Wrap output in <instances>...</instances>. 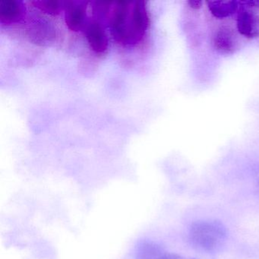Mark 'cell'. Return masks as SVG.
Listing matches in <instances>:
<instances>
[{
    "instance_id": "7c38bea8",
    "label": "cell",
    "mask_w": 259,
    "mask_h": 259,
    "mask_svg": "<svg viewBox=\"0 0 259 259\" xmlns=\"http://www.w3.org/2000/svg\"><path fill=\"white\" fill-rule=\"evenodd\" d=\"M159 259H182L181 256L176 253H163Z\"/></svg>"
},
{
    "instance_id": "5b68a950",
    "label": "cell",
    "mask_w": 259,
    "mask_h": 259,
    "mask_svg": "<svg viewBox=\"0 0 259 259\" xmlns=\"http://www.w3.org/2000/svg\"><path fill=\"white\" fill-rule=\"evenodd\" d=\"M236 29L240 35L248 39L259 37V16L254 10L239 7Z\"/></svg>"
},
{
    "instance_id": "3957f363",
    "label": "cell",
    "mask_w": 259,
    "mask_h": 259,
    "mask_svg": "<svg viewBox=\"0 0 259 259\" xmlns=\"http://www.w3.org/2000/svg\"><path fill=\"white\" fill-rule=\"evenodd\" d=\"M82 31L92 51L97 54H104L107 51L108 37L104 25L99 19L97 18L88 19Z\"/></svg>"
},
{
    "instance_id": "8992f818",
    "label": "cell",
    "mask_w": 259,
    "mask_h": 259,
    "mask_svg": "<svg viewBox=\"0 0 259 259\" xmlns=\"http://www.w3.org/2000/svg\"><path fill=\"white\" fill-rule=\"evenodd\" d=\"M213 48L222 54H232L237 48V37L230 27L221 26L215 31L212 40Z\"/></svg>"
},
{
    "instance_id": "4fadbf2b",
    "label": "cell",
    "mask_w": 259,
    "mask_h": 259,
    "mask_svg": "<svg viewBox=\"0 0 259 259\" xmlns=\"http://www.w3.org/2000/svg\"><path fill=\"white\" fill-rule=\"evenodd\" d=\"M258 185H259V180H258Z\"/></svg>"
},
{
    "instance_id": "6da1fadb",
    "label": "cell",
    "mask_w": 259,
    "mask_h": 259,
    "mask_svg": "<svg viewBox=\"0 0 259 259\" xmlns=\"http://www.w3.org/2000/svg\"><path fill=\"white\" fill-rule=\"evenodd\" d=\"M108 16L112 35L121 45L139 43L149 27V15L144 1L113 2Z\"/></svg>"
},
{
    "instance_id": "30bf717a",
    "label": "cell",
    "mask_w": 259,
    "mask_h": 259,
    "mask_svg": "<svg viewBox=\"0 0 259 259\" xmlns=\"http://www.w3.org/2000/svg\"><path fill=\"white\" fill-rule=\"evenodd\" d=\"M239 6L243 8L257 11L259 10V0H245L239 2Z\"/></svg>"
},
{
    "instance_id": "8fae6325",
    "label": "cell",
    "mask_w": 259,
    "mask_h": 259,
    "mask_svg": "<svg viewBox=\"0 0 259 259\" xmlns=\"http://www.w3.org/2000/svg\"><path fill=\"white\" fill-rule=\"evenodd\" d=\"M203 1L201 0H189L187 2L189 8L193 10H199L202 7Z\"/></svg>"
},
{
    "instance_id": "52a82bcc",
    "label": "cell",
    "mask_w": 259,
    "mask_h": 259,
    "mask_svg": "<svg viewBox=\"0 0 259 259\" xmlns=\"http://www.w3.org/2000/svg\"><path fill=\"white\" fill-rule=\"evenodd\" d=\"M25 7L22 2L15 0L0 1V22L11 25L20 22L25 17Z\"/></svg>"
},
{
    "instance_id": "277c9868",
    "label": "cell",
    "mask_w": 259,
    "mask_h": 259,
    "mask_svg": "<svg viewBox=\"0 0 259 259\" xmlns=\"http://www.w3.org/2000/svg\"><path fill=\"white\" fill-rule=\"evenodd\" d=\"M88 3L81 1H65V22L72 31L84 29L87 22Z\"/></svg>"
},
{
    "instance_id": "7a4b0ae2",
    "label": "cell",
    "mask_w": 259,
    "mask_h": 259,
    "mask_svg": "<svg viewBox=\"0 0 259 259\" xmlns=\"http://www.w3.org/2000/svg\"><path fill=\"white\" fill-rule=\"evenodd\" d=\"M227 237V228L223 223L216 220L196 221L189 229L192 243L206 252H213L219 249Z\"/></svg>"
},
{
    "instance_id": "ba28073f",
    "label": "cell",
    "mask_w": 259,
    "mask_h": 259,
    "mask_svg": "<svg viewBox=\"0 0 259 259\" xmlns=\"http://www.w3.org/2000/svg\"><path fill=\"white\" fill-rule=\"evenodd\" d=\"M210 14L218 19H224L233 16L239 10L237 1H206Z\"/></svg>"
},
{
    "instance_id": "9c48e42d",
    "label": "cell",
    "mask_w": 259,
    "mask_h": 259,
    "mask_svg": "<svg viewBox=\"0 0 259 259\" xmlns=\"http://www.w3.org/2000/svg\"><path fill=\"white\" fill-rule=\"evenodd\" d=\"M30 3L35 8L38 9L43 13L53 16H58L62 10H63V7H64V2H60V1H57V0H50V1L49 0H48V1L34 0V1H31Z\"/></svg>"
}]
</instances>
